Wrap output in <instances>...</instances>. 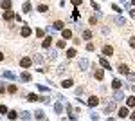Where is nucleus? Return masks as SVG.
<instances>
[{"label":"nucleus","instance_id":"obj_1","mask_svg":"<svg viewBox=\"0 0 135 121\" xmlns=\"http://www.w3.org/2000/svg\"><path fill=\"white\" fill-rule=\"evenodd\" d=\"M31 63H33L31 58H22V60H20V65H22V67H31Z\"/></svg>","mask_w":135,"mask_h":121},{"label":"nucleus","instance_id":"obj_2","mask_svg":"<svg viewBox=\"0 0 135 121\" xmlns=\"http://www.w3.org/2000/svg\"><path fill=\"white\" fill-rule=\"evenodd\" d=\"M87 103L90 105V107H95V105H97V103H99V100H97V98H95V96H90Z\"/></svg>","mask_w":135,"mask_h":121},{"label":"nucleus","instance_id":"obj_3","mask_svg":"<svg viewBox=\"0 0 135 121\" xmlns=\"http://www.w3.org/2000/svg\"><path fill=\"white\" fill-rule=\"evenodd\" d=\"M50 43H52V38H50V36H47V38L43 40V43H42V47H43V49H49V47H50Z\"/></svg>","mask_w":135,"mask_h":121},{"label":"nucleus","instance_id":"obj_4","mask_svg":"<svg viewBox=\"0 0 135 121\" xmlns=\"http://www.w3.org/2000/svg\"><path fill=\"white\" fill-rule=\"evenodd\" d=\"M103 52H104V54H112V52H114V47H110V45H104V47H103Z\"/></svg>","mask_w":135,"mask_h":121},{"label":"nucleus","instance_id":"obj_5","mask_svg":"<svg viewBox=\"0 0 135 121\" xmlns=\"http://www.w3.org/2000/svg\"><path fill=\"white\" fill-rule=\"evenodd\" d=\"M4 18H5V20H11V18H14V13H13V11H9V9H7V11L4 13Z\"/></svg>","mask_w":135,"mask_h":121},{"label":"nucleus","instance_id":"obj_6","mask_svg":"<svg viewBox=\"0 0 135 121\" xmlns=\"http://www.w3.org/2000/svg\"><path fill=\"white\" fill-rule=\"evenodd\" d=\"M117 69H119V72H121V74H128V67H126V65H121V63H119Z\"/></svg>","mask_w":135,"mask_h":121},{"label":"nucleus","instance_id":"obj_7","mask_svg":"<svg viewBox=\"0 0 135 121\" xmlns=\"http://www.w3.org/2000/svg\"><path fill=\"white\" fill-rule=\"evenodd\" d=\"M126 116H128V109H119V118H126Z\"/></svg>","mask_w":135,"mask_h":121},{"label":"nucleus","instance_id":"obj_8","mask_svg":"<svg viewBox=\"0 0 135 121\" xmlns=\"http://www.w3.org/2000/svg\"><path fill=\"white\" fill-rule=\"evenodd\" d=\"M61 85H63V87H65V89H70V87H72V85H74V83H72V80H65V81H63V83H61Z\"/></svg>","mask_w":135,"mask_h":121},{"label":"nucleus","instance_id":"obj_9","mask_svg":"<svg viewBox=\"0 0 135 121\" xmlns=\"http://www.w3.org/2000/svg\"><path fill=\"white\" fill-rule=\"evenodd\" d=\"M31 34V29L29 27H22V36H29Z\"/></svg>","mask_w":135,"mask_h":121},{"label":"nucleus","instance_id":"obj_10","mask_svg":"<svg viewBox=\"0 0 135 121\" xmlns=\"http://www.w3.org/2000/svg\"><path fill=\"white\" fill-rule=\"evenodd\" d=\"M63 38H72V31L70 29H65L63 31Z\"/></svg>","mask_w":135,"mask_h":121},{"label":"nucleus","instance_id":"obj_11","mask_svg":"<svg viewBox=\"0 0 135 121\" xmlns=\"http://www.w3.org/2000/svg\"><path fill=\"white\" fill-rule=\"evenodd\" d=\"M2 7L4 9H9L11 7V0H2Z\"/></svg>","mask_w":135,"mask_h":121},{"label":"nucleus","instance_id":"obj_12","mask_svg":"<svg viewBox=\"0 0 135 121\" xmlns=\"http://www.w3.org/2000/svg\"><path fill=\"white\" fill-rule=\"evenodd\" d=\"M99 62H101V65H103V67H104V69H106V71L110 69V63H108V62H106V60H104V58H101Z\"/></svg>","mask_w":135,"mask_h":121},{"label":"nucleus","instance_id":"obj_13","mask_svg":"<svg viewBox=\"0 0 135 121\" xmlns=\"http://www.w3.org/2000/svg\"><path fill=\"white\" fill-rule=\"evenodd\" d=\"M104 78V72L103 71H95V80H103Z\"/></svg>","mask_w":135,"mask_h":121},{"label":"nucleus","instance_id":"obj_14","mask_svg":"<svg viewBox=\"0 0 135 121\" xmlns=\"http://www.w3.org/2000/svg\"><path fill=\"white\" fill-rule=\"evenodd\" d=\"M128 107H135V96H132V98H128Z\"/></svg>","mask_w":135,"mask_h":121},{"label":"nucleus","instance_id":"obj_15","mask_svg":"<svg viewBox=\"0 0 135 121\" xmlns=\"http://www.w3.org/2000/svg\"><path fill=\"white\" fill-rule=\"evenodd\" d=\"M67 56H69V58H74V56H76V49H69V51H67Z\"/></svg>","mask_w":135,"mask_h":121},{"label":"nucleus","instance_id":"obj_16","mask_svg":"<svg viewBox=\"0 0 135 121\" xmlns=\"http://www.w3.org/2000/svg\"><path fill=\"white\" fill-rule=\"evenodd\" d=\"M22 80H24V81H29V80H31V74H29V72H22Z\"/></svg>","mask_w":135,"mask_h":121},{"label":"nucleus","instance_id":"obj_17","mask_svg":"<svg viewBox=\"0 0 135 121\" xmlns=\"http://www.w3.org/2000/svg\"><path fill=\"white\" fill-rule=\"evenodd\" d=\"M83 38L85 40H90V38H92V31H85L83 33Z\"/></svg>","mask_w":135,"mask_h":121},{"label":"nucleus","instance_id":"obj_18","mask_svg":"<svg viewBox=\"0 0 135 121\" xmlns=\"http://www.w3.org/2000/svg\"><path fill=\"white\" fill-rule=\"evenodd\" d=\"M121 85H123V83L119 80H114V89H121Z\"/></svg>","mask_w":135,"mask_h":121},{"label":"nucleus","instance_id":"obj_19","mask_svg":"<svg viewBox=\"0 0 135 121\" xmlns=\"http://www.w3.org/2000/svg\"><path fill=\"white\" fill-rule=\"evenodd\" d=\"M54 29H63V22H56V24H54Z\"/></svg>","mask_w":135,"mask_h":121},{"label":"nucleus","instance_id":"obj_20","mask_svg":"<svg viewBox=\"0 0 135 121\" xmlns=\"http://www.w3.org/2000/svg\"><path fill=\"white\" fill-rule=\"evenodd\" d=\"M29 101H38V96L36 94H29Z\"/></svg>","mask_w":135,"mask_h":121},{"label":"nucleus","instance_id":"obj_21","mask_svg":"<svg viewBox=\"0 0 135 121\" xmlns=\"http://www.w3.org/2000/svg\"><path fill=\"white\" fill-rule=\"evenodd\" d=\"M7 90H9L11 94H14V92H16V87H14V85H9V87H7Z\"/></svg>","mask_w":135,"mask_h":121},{"label":"nucleus","instance_id":"obj_22","mask_svg":"<svg viewBox=\"0 0 135 121\" xmlns=\"http://www.w3.org/2000/svg\"><path fill=\"white\" fill-rule=\"evenodd\" d=\"M16 118H18V114H16L14 110H13V112H9V119H16Z\"/></svg>","mask_w":135,"mask_h":121},{"label":"nucleus","instance_id":"obj_23","mask_svg":"<svg viewBox=\"0 0 135 121\" xmlns=\"http://www.w3.org/2000/svg\"><path fill=\"white\" fill-rule=\"evenodd\" d=\"M47 9H49L47 5H40V7H38V11H40V13H45V11H47Z\"/></svg>","mask_w":135,"mask_h":121},{"label":"nucleus","instance_id":"obj_24","mask_svg":"<svg viewBox=\"0 0 135 121\" xmlns=\"http://www.w3.org/2000/svg\"><path fill=\"white\" fill-rule=\"evenodd\" d=\"M65 45H67V42H63V40H59V42H58V47H59V49H63Z\"/></svg>","mask_w":135,"mask_h":121},{"label":"nucleus","instance_id":"obj_25","mask_svg":"<svg viewBox=\"0 0 135 121\" xmlns=\"http://www.w3.org/2000/svg\"><path fill=\"white\" fill-rule=\"evenodd\" d=\"M123 98H124V96H123V92H117V94H115V100H117V101H121Z\"/></svg>","mask_w":135,"mask_h":121},{"label":"nucleus","instance_id":"obj_26","mask_svg":"<svg viewBox=\"0 0 135 121\" xmlns=\"http://www.w3.org/2000/svg\"><path fill=\"white\" fill-rule=\"evenodd\" d=\"M24 11H25V13L31 11V4H25V5H24Z\"/></svg>","mask_w":135,"mask_h":121},{"label":"nucleus","instance_id":"obj_27","mask_svg":"<svg viewBox=\"0 0 135 121\" xmlns=\"http://www.w3.org/2000/svg\"><path fill=\"white\" fill-rule=\"evenodd\" d=\"M0 112H2V114H5V112H7V109L4 107V105H0Z\"/></svg>","mask_w":135,"mask_h":121},{"label":"nucleus","instance_id":"obj_28","mask_svg":"<svg viewBox=\"0 0 135 121\" xmlns=\"http://www.w3.org/2000/svg\"><path fill=\"white\" fill-rule=\"evenodd\" d=\"M36 34H38V36H40V38H42V36H43V34H45V33H43V31H42V29H38V31H36Z\"/></svg>","mask_w":135,"mask_h":121},{"label":"nucleus","instance_id":"obj_29","mask_svg":"<svg viewBox=\"0 0 135 121\" xmlns=\"http://www.w3.org/2000/svg\"><path fill=\"white\" fill-rule=\"evenodd\" d=\"M81 2H83V0H72V4H74V5H79Z\"/></svg>","mask_w":135,"mask_h":121},{"label":"nucleus","instance_id":"obj_30","mask_svg":"<svg viewBox=\"0 0 135 121\" xmlns=\"http://www.w3.org/2000/svg\"><path fill=\"white\" fill-rule=\"evenodd\" d=\"M130 45H132V47H135V36H133V38H130Z\"/></svg>","mask_w":135,"mask_h":121},{"label":"nucleus","instance_id":"obj_31","mask_svg":"<svg viewBox=\"0 0 135 121\" xmlns=\"http://www.w3.org/2000/svg\"><path fill=\"white\" fill-rule=\"evenodd\" d=\"M2 92H5V87H2V85H0V94H2Z\"/></svg>","mask_w":135,"mask_h":121},{"label":"nucleus","instance_id":"obj_32","mask_svg":"<svg viewBox=\"0 0 135 121\" xmlns=\"http://www.w3.org/2000/svg\"><path fill=\"white\" fill-rule=\"evenodd\" d=\"M2 60H4V54H2V52H0V62H2Z\"/></svg>","mask_w":135,"mask_h":121},{"label":"nucleus","instance_id":"obj_33","mask_svg":"<svg viewBox=\"0 0 135 121\" xmlns=\"http://www.w3.org/2000/svg\"><path fill=\"white\" fill-rule=\"evenodd\" d=\"M130 118H132V119H135V112H133V114H132V116H130Z\"/></svg>","mask_w":135,"mask_h":121},{"label":"nucleus","instance_id":"obj_34","mask_svg":"<svg viewBox=\"0 0 135 121\" xmlns=\"http://www.w3.org/2000/svg\"><path fill=\"white\" fill-rule=\"evenodd\" d=\"M132 4H133V5H135V0H132Z\"/></svg>","mask_w":135,"mask_h":121}]
</instances>
